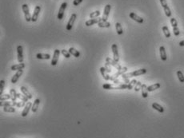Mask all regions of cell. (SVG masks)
Masks as SVG:
<instances>
[{
    "instance_id": "cell-1",
    "label": "cell",
    "mask_w": 184,
    "mask_h": 138,
    "mask_svg": "<svg viewBox=\"0 0 184 138\" xmlns=\"http://www.w3.org/2000/svg\"><path fill=\"white\" fill-rule=\"evenodd\" d=\"M147 73V70L146 69H139L135 71H133L131 73L126 74H122V78L123 79H129L130 78H132V77H137V76H140L143 74H145Z\"/></svg>"
},
{
    "instance_id": "cell-2",
    "label": "cell",
    "mask_w": 184,
    "mask_h": 138,
    "mask_svg": "<svg viewBox=\"0 0 184 138\" xmlns=\"http://www.w3.org/2000/svg\"><path fill=\"white\" fill-rule=\"evenodd\" d=\"M22 10H23V11L24 13V16H25V19L27 23H29V22L31 21V19H32V16L30 14V10H29V7H28V5L27 4H23V6H22Z\"/></svg>"
},
{
    "instance_id": "cell-3",
    "label": "cell",
    "mask_w": 184,
    "mask_h": 138,
    "mask_svg": "<svg viewBox=\"0 0 184 138\" xmlns=\"http://www.w3.org/2000/svg\"><path fill=\"white\" fill-rule=\"evenodd\" d=\"M160 3H161V5L162 7H163V10H164V12H165V14L166 17H171V10L168 7V5H167V3H166V0H160Z\"/></svg>"
},
{
    "instance_id": "cell-4",
    "label": "cell",
    "mask_w": 184,
    "mask_h": 138,
    "mask_svg": "<svg viewBox=\"0 0 184 138\" xmlns=\"http://www.w3.org/2000/svg\"><path fill=\"white\" fill-rule=\"evenodd\" d=\"M76 18H77V15L76 14H72L71 16H70V18L68 21V23H67V25H66V30H71L72 28H73V26H74V23H75V22L76 20Z\"/></svg>"
},
{
    "instance_id": "cell-5",
    "label": "cell",
    "mask_w": 184,
    "mask_h": 138,
    "mask_svg": "<svg viewBox=\"0 0 184 138\" xmlns=\"http://www.w3.org/2000/svg\"><path fill=\"white\" fill-rule=\"evenodd\" d=\"M66 6H67V3H63L62 5H61L59 10V13H58V15H57V18L59 19V20H62L63 19L64 12H65V10L66 8Z\"/></svg>"
},
{
    "instance_id": "cell-6",
    "label": "cell",
    "mask_w": 184,
    "mask_h": 138,
    "mask_svg": "<svg viewBox=\"0 0 184 138\" xmlns=\"http://www.w3.org/2000/svg\"><path fill=\"white\" fill-rule=\"evenodd\" d=\"M111 49H112L114 60L115 61V62H119V51H118V46H117L116 44H112V46H111Z\"/></svg>"
},
{
    "instance_id": "cell-7",
    "label": "cell",
    "mask_w": 184,
    "mask_h": 138,
    "mask_svg": "<svg viewBox=\"0 0 184 138\" xmlns=\"http://www.w3.org/2000/svg\"><path fill=\"white\" fill-rule=\"evenodd\" d=\"M59 54H60V50L58 49H54V54H53V58H52V60H51V65L54 66L56 65L58 62H59Z\"/></svg>"
},
{
    "instance_id": "cell-8",
    "label": "cell",
    "mask_w": 184,
    "mask_h": 138,
    "mask_svg": "<svg viewBox=\"0 0 184 138\" xmlns=\"http://www.w3.org/2000/svg\"><path fill=\"white\" fill-rule=\"evenodd\" d=\"M110 9H111V6L110 4L106 5L104 7V11H103V18H102V21H107L108 16L110 14Z\"/></svg>"
},
{
    "instance_id": "cell-9",
    "label": "cell",
    "mask_w": 184,
    "mask_h": 138,
    "mask_svg": "<svg viewBox=\"0 0 184 138\" xmlns=\"http://www.w3.org/2000/svg\"><path fill=\"white\" fill-rule=\"evenodd\" d=\"M106 63H107V64L110 65L114 66V67L116 68V70H121V69L122 68L120 65L118 64V62H115V60H112V59L110 58H106Z\"/></svg>"
},
{
    "instance_id": "cell-10",
    "label": "cell",
    "mask_w": 184,
    "mask_h": 138,
    "mask_svg": "<svg viewBox=\"0 0 184 138\" xmlns=\"http://www.w3.org/2000/svg\"><path fill=\"white\" fill-rule=\"evenodd\" d=\"M17 54H18V61L19 63H23V49L21 45L17 46Z\"/></svg>"
},
{
    "instance_id": "cell-11",
    "label": "cell",
    "mask_w": 184,
    "mask_h": 138,
    "mask_svg": "<svg viewBox=\"0 0 184 138\" xmlns=\"http://www.w3.org/2000/svg\"><path fill=\"white\" fill-rule=\"evenodd\" d=\"M41 11V7L39 6H36L35 10H34V12H33V14H32V19H31V22H36L38 20V15H39V13Z\"/></svg>"
},
{
    "instance_id": "cell-12",
    "label": "cell",
    "mask_w": 184,
    "mask_h": 138,
    "mask_svg": "<svg viewBox=\"0 0 184 138\" xmlns=\"http://www.w3.org/2000/svg\"><path fill=\"white\" fill-rule=\"evenodd\" d=\"M126 71H127V67H122L121 70H118V72H117L116 74H115L112 77H110V80L114 81L115 79H117V78H118L119 76H122V74H124Z\"/></svg>"
},
{
    "instance_id": "cell-13",
    "label": "cell",
    "mask_w": 184,
    "mask_h": 138,
    "mask_svg": "<svg viewBox=\"0 0 184 138\" xmlns=\"http://www.w3.org/2000/svg\"><path fill=\"white\" fill-rule=\"evenodd\" d=\"M32 106H33V105L31 104V102H27L26 103V105L25 106V107H24V109L23 110V112H22V113H21L22 117H26L27 114L29 113L30 109L32 108Z\"/></svg>"
},
{
    "instance_id": "cell-14",
    "label": "cell",
    "mask_w": 184,
    "mask_h": 138,
    "mask_svg": "<svg viewBox=\"0 0 184 138\" xmlns=\"http://www.w3.org/2000/svg\"><path fill=\"white\" fill-rule=\"evenodd\" d=\"M23 70H18L17 72H16L14 76L12 77V78H11V83L12 84H15L16 82H17V81L19 80V78H20V77L23 75Z\"/></svg>"
},
{
    "instance_id": "cell-15",
    "label": "cell",
    "mask_w": 184,
    "mask_h": 138,
    "mask_svg": "<svg viewBox=\"0 0 184 138\" xmlns=\"http://www.w3.org/2000/svg\"><path fill=\"white\" fill-rule=\"evenodd\" d=\"M129 16H130V18H131V19H133L134 21L137 22L138 23H140V24L143 23V22H144L143 19L141 18V17H139V16H138L135 13L131 12V13H130Z\"/></svg>"
},
{
    "instance_id": "cell-16",
    "label": "cell",
    "mask_w": 184,
    "mask_h": 138,
    "mask_svg": "<svg viewBox=\"0 0 184 138\" xmlns=\"http://www.w3.org/2000/svg\"><path fill=\"white\" fill-rule=\"evenodd\" d=\"M103 19H100L99 17L98 18H96V19H91L90 20H87V22H86V23H85V25L87 26H92V25H94V24H98L99 22H101Z\"/></svg>"
},
{
    "instance_id": "cell-17",
    "label": "cell",
    "mask_w": 184,
    "mask_h": 138,
    "mask_svg": "<svg viewBox=\"0 0 184 138\" xmlns=\"http://www.w3.org/2000/svg\"><path fill=\"white\" fill-rule=\"evenodd\" d=\"M100 73H101V74H102V76H103V78L104 80H106V81L110 80V77L109 74H108L109 73L107 72V70H106L105 67H103V66H102V67L100 68Z\"/></svg>"
},
{
    "instance_id": "cell-18",
    "label": "cell",
    "mask_w": 184,
    "mask_h": 138,
    "mask_svg": "<svg viewBox=\"0 0 184 138\" xmlns=\"http://www.w3.org/2000/svg\"><path fill=\"white\" fill-rule=\"evenodd\" d=\"M159 53H160V57H161V59L163 61H166L167 59V57H166V49H165V47L164 46H160L159 48Z\"/></svg>"
},
{
    "instance_id": "cell-19",
    "label": "cell",
    "mask_w": 184,
    "mask_h": 138,
    "mask_svg": "<svg viewBox=\"0 0 184 138\" xmlns=\"http://www.w3.org/2000/svg\"><path fill=\"white\" fill-rule=\"evenodd\" d=\"M152 108H153L154 109H155V110H157L158 112H159V113H163L164 112V108L162 106H160L159 103L154 102V103L152 104Z\"/></svg>"
},
{
    "instance_id": "cell-20",
    "label": "cell",
    "mask_w": 184,
    "mask_h": 138,
    "mask_svg": "<svg viewBox=\"0 0 184 138\" xmlns=\"http://www.w3.org/2000/svg\"><path fill=\"white\" fill-rule=\"evenodd\" d=\"M39 104H40V99H35L34 103H33V106H32V108H31V110H32V112L33 113H35L37 112V110H38V106H39Z\"/></svg>"
},
{
    "instance_id": "cell-21",
    "label": "cell",
    "mask_w": 184,
    "mask_h": 138,
    "mask_svg": "<svg viewBox=\"0 0 184 138\" xmlns=\"http://www.w3.org/2000/svg\"><path fill=\"white\" fill-rule=\"evenodd\" d=\"M20 90H21V92L23 93V95H25L27 98L28 99H31L32 98V95H31V93L27 90V89L26 87H24V86H22L21 88H20Z\"/></svg>"
},
{
    "instance_id": "cell-22",
    "label": "cell",
    "mask_w": 184,
    "mask_h": 138,
    "mask_svg": "<svg viewBox=\"0 0 184 138\" xmlns=\"http://www.w3.org/2000/svg\"><path fill=\"white\" fill-rule=\"evenodd\" d=\"M25 68V64L24 63H19V64H17V65H14L11 66V70L13 71H18V70H23Z\"/></svg>"
},
{
    "instance_id": "cell-23",
    "label": "cell",
    "mask_w": 184,
    "mask_h": 138,
    "mask_svg": "<svg viewBox=\"0 0 184 138\" xmlns=\"http://www.w3.org/2000/svg\"><path fill=\"white\" fill-rule=\"evenodd\" d=\"M68 51L71 55H73V56L75 57V58H79L80 56V52L79 50H77V49H75L74 47H70L68 49Z\"/></svg>"
},
{
    "instance_id": "cell-24",
    "label": "cell",
    "mask_w": 184,
    "mask_h": 138,
    "mask_svg": "<svg viewBox=\"0 0 184 138\" xmlns=\"http://www.w3.org/2000/svg\"><path fill=\"white\" fill-rule=\"evenodd\" d=\"M141 90H142V96H143V97L147 98L148 97V90H147V85L143 84L142 87H141Z\"/></svg>"
},
{
    "instance_id": "cell-25",
    "label": "cell",
    "mask_w": 184,
    "mask_h": 138,
    "mask_svg": "<svg viewBox=\"0 0 184 138\" xmlns=\"http://www.w3.org/2000/svg\"><path fill=\"white\" fill-rule=\"evenodd\" d=\"M160 87H161V84L160 83H155L154 85H151L148 86L147 87V90H148V92H152V91H154L156 90L159 89Z\"/></svg>"
},
{
    "instance_id": "cell-26",
    "label": "cell",
    "mask_w": 184,
    "mask_h": 138,
    "mask_svg": "<svg viewBox=\"0 0 184 138\" xmlns=\"http://www.w3.org/2000/svg\"><path fill=\"white\" fill-rule=\"evenodd\" d=\"M36 58L38 59H45V60H48L51 58V55L49 54H36Z\"/></svg>"
},
{
    "instance_id": "cell-27",
    "label": "cell",
    "mask_w": 184,
    "mask_h": 138,
    "mask_svg": "<svg viewBox=\"0 0 184 138\" xmlns=\"http://www.w3.org/2000/svg\"><path fill=\"white\" fill-rule=\"evenodd\" d=\"M98 26L100 28H108L110 26V23L107 21H101L98 23Z\"/></svg>"
},
{
    "instance_id": "cell-28",
    "label": "cell",
    "mask_w": 184,
    "mask_h": 138,
    "mask_svg": "<svg viewBox=\"0 0 184 138\" xmlns=\"http://www.w3.org/2000/svg\"><path fill=\"white\" fill-rule=\"evenodd\" d=\"M115 29H116V31H117V34H118L119 35H122V34H123V30H122V25L119 23H116Z\"/></svg>"
},
{
    "instance_id": "cell-29",
    "label": "cell",
    "mask_w": 184,
    "mask_h": 138,
    "mask_svg": "<svg viewBox=\"0 0 184 138\" xmlns=\"http://www.w3.org/2000/svg\"><path fill=\"white\" fill-rule=\"evenodd\" d=\"M10 94L11 96V100L13 102H16V99H17V93H16V91L15 90H13L11 89L10 90Z\"/></svg>"
},
{
    "instance_id": "cell-30",
    "label": "cell",
    "mask_w": 184,
    "mask_h": 138,
    "mask_svg": "<svg viewBox=\"0 0 184 138\" xmlns=\"http://www.w3.org/2000/svg\"><path fill=\"white\" fill-rule=\"evenodd\" d=\"M162 30H163V34H164L166 38H171V33H170L168 27H167L166 26H163V29Z\"/></svg>"
},
{
    "instance_id": "cell-31",
    "label": "cell",
    "mask_w": 184,
    "mask_h": 138,
    "mask_svg": "<svg viewBox=\"0 0 184 138\" xmlns=\"http://www.w3.org/2000/svg\"><path fill=\"white\" fill-rule=\"evenodd\" d=\"M3 111L6 113H15V109L12 106H5L3 107Z\"/></svg>"
},
{
    "instance_id": "cell-32",
    "label": "cell",
    "mask_w": 184,
    "mask_h": 138,
    "mask_svg": "<svg viewBox=\"0 0 184 138\" xmlns=\"http://www.w3.org/2000/svg\"><path fill=\"white\" fill-rule=\"evenodd\" d=\"M177 76H178V80H179V81L182 82V83H184V76H183V74L182 73L181 70L177 71Z\"/></svg>"
},
{
    "instance_id": "cell-33",
    "label": "cell",
    "mask_w": 184,
    "mask_h": 138,
    "mask_svg": "<svg viewBox=\"0 0 184 138\" xmlns=\"http://www.w3.org/2000/svg\"><path fill=\"white\" fill-rule=\"evenodd\" d=\"M100 14H101V12H100L99 10H96V11H94V12L90 14V18L91 19H96V18L99 17Z\"/></svg>"
},
{
    "instance_id": "cell-34",
    "label": "cell",
    "mask_w": 184,
    "mask_h": 138,
    "mask_svg": "<svg viewBox=\"0 0 184 138\" xmlns=\"http://www.w3.org/2000/svg\"><path fill=\"white\" fill-rule=\"evenodd\" d=\"M136 83H137V81H136L135 79H133L132 81H131L129 82V84H128L127 90H132L133 88H135Z\"/></svg>"
},
{
    "instance_id": "cell-35",
    "label": "cell",
    "mask_w": 184,
    "mask_h": 138,
    "mask_svg": "<svg viewBox=\"0 0 184 138\" xmlns=\"http://www.w3.org/2000/svg\"><path fill=\"white\" fill-rule=\"evenodd\" d=\"M171 26L173 27V29L178 28V23H177V20L175 18H171Z\"/></svg>"
},
{
    "instance_id": "cell-36",
    "label": "cell",
    "mask_w": 184,
    "mask_h": 138,
    "mask_svg": "<svg viewBox=\"0 0 184 138\" xmlns=\"http://www.w3.org/2000/svg\"><path fill=\"white\" fill-rule=\"evenodd\" d=\"M10 98H11V96H10V94H3V95H1L0 101H7L8 99H10Z\"/></svg>"
},
{
    "instance_id": "cell-37",
    "label": "cell",
    "mask_w": 184,
    "mask_h": 138,
    "mask_svg": "<svg viewBox=\"0 0 184 138\" xmlns=\"http://www.w3.org/2000/svg\"><path fill=\"white\" fill-rule=\"evenodd\" d=\"M17 97L19 99H20V100H22L23 101H24V102L28 101V100H29V99L27 98L25 95H21L20 93H17Z\"/></svg>"
},
{
    "instance_id": "cell-38",
    "label": "cell",
    "mask_w": 184,
    "mask_h": 138,
    "mask_svg": "<svg viewBox=\"0 0 184 138\" xmlns=\"http://www.w3.org/2000/svg\"><path fill=\"white\" fill-rule=\"evenodd\" d=\"M4 85H5V81L1 80L0 81V94H3V90H4Z\"/></svg>"
},
{
    "instance_id": "cell-39",
    "label": "cell",
    "mask_w": 184,
    "mask_h": 138,
    "mask_svg": "<svg viewBox=\"0 0 184 138\" xmlns=\"http://www.w3.org/2000/svg\"><path fill=\"white\" fill-rule=\"evenodd\" d=\"M103 88L104 90H115V87H114V86H112L111 85H110V84H103Z\"/></svg>"
},
{
    "instance_id": "cell-40",
    "label": "cell",
    "mask_w": 184,
    "mask_h": 138,
    "mask_svg": "<svg viewBox=\"0 0 184 138\" xmlns=\"http://www.w3.org/2000/svg\"><path fill=\"white\" fill-rule=\"evenodd\" d=\"M61 53H62V54L66 58H69L70 57V55H71L69 53V51H66V49H62V50H61Z\"/></svg>"
},
{
    "instance_id": "cell-41",
    "label": "cell",
    "mask_w": 184,
    "mask_h": 138,
    "mask_svg": "<svg viewBox=\"0 0 184 138\" xmlns=\"http://www.w3.org/2000/svg\"><path fill=\"white\" fill-rule=\"evenodd\" d=\"M142 83L140 81H137V83H136V85H135V91H136V92H138V91H139L141 90V87H142Z\"/></svg>"
},
{
    "instance_id": "cell-42",
    "label": "cell",
    "mask_w": 184,
    "mask_h": 138,
    "mask_svg": "<svg viewBox=\"0 0 184 138\" xmlns=\"http://www.w3.org/2000/svg\"><path fill=\"white\" fill-rule=\"evenodd\" d=\"M1 106L5 107V106H11V103L9 101H2L1 102Z\"/></svg>"
},
{
    "instance_id": "cell-43",
    "label": "cell",
    "mask_w": 184,
    "mask_h": 138,
    "mask_svg": "<svg viewBox=\"0 0 184 138\" xmlns=\"http://www.w3.org/2000/svg\"><path fill=\"white\" fill-rule=\"evenodd\" d=\"M110 65H109V64H107V63H105V69H106V70H107V73H110L111 72V70H110Z\"/></svg>"
},
{
    "instance_id": "cell-44",
    "label": "cell",
    "mask_w": 184,
    "mask_h": 138,
    "mask_svg": "<svg viewBox=\"0 0 184 138\" xmlns=\"http://www.w3.org/2000/svg\"><path fill=\"white\" fill-rule=\"evenodd\" d=\"M82 2V0H74L73 1V5L74 6H78Z\"/></svg>"
},
{
    "instance_id": "cell-45",
    "label": "cell",
    "mask_w": 184,
    "mask_h": 138,
    "mask_svg": "<svg viewBox=\"0 0 184 138\" xmlns=\"http://www.w3.org/2000/svg\"><path fill=\"white\" fill-rule=\"evenodd\" d=\"M25 106V102L24 101H23L22 103H17V102H16V106L21 107V106Z\"/></svg>"
},
{
    "instance_id": "cell-46",
    "label": "cell",
    "mask_w": 184,
    "mask_h": 138,
    "mask_svg": "<svg viewBox=\"0 0 184 138\" xmlns=\"http://www.w3.org/2000/svg\"><path fill=\"white\" fill-rule=\"evenodd\" d=\"M113 81H114V83H115V84H119V82H120V81H119L118 79H115V80H114Z\"/></svg>"
},
{
    "instance_id": "cell-47",
    "label": "cell",
    "mask_w": 184,
    "mask_h": 138,
    "mask_svg": "<svg viewBox=\"0 0 184 138\" xmlns=\"http://www.w3.org/2000/svg\"><path fill=\"white\" fill-rule=\"evenodd\" d=\"M179 46H184V40H182V41H181L179 42Z\"/></svg>"
}]
</instances>
